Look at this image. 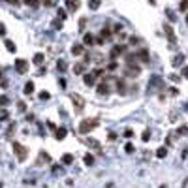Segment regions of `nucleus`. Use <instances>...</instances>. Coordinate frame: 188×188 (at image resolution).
Here are the masks:
<instances>
[{
  "instance_id": "1",
  "label": "nucleus",
  "mask_w": 188,
  "mask_h": 188,
  "mask_svg": "<svg viewBox=\"0 0 188 188\" xmlns=\"http://www.w3.org/2000/svg\"><path fill=\"white\" fill-rule=\"evenodd\" d=\"M96 124H98V122H96L94 119H85V121L79 124V132H81V134H89Z\"/></svg>"
},
{
  "instance_id": "2",
  "label": "nucleus",
  "mask_w": 188,
  "mask_h": 188,
  "mask_svg": "<svg viewBox=\"0 0 188 188\" xmlns=\"http://www.w3.org/2000/svg\"><path fill=\"white\" fill-rule=\"evenodd\" d=\"M13 151H15V154H17V158H19V162H24L26 160V147H23L21 143H13Z\"/></svg>"
},
{
  "instance_id": "3",
  "label": "nucleus",
  "mask_w": 188,
  "mask_h": 188,
  "mask_svg": "<svg viewBox=\"0 0 188 188\" xmlns=\"http://www.w3.org/2000/svg\"><path fill=\"white\" fill-rule=\"evenodd\" d=\"M15 70H17L19 73H26V70H28V62H26V60H23V58L15 60Z\"/></svg>"
},
{
  "instance_id": "4",
  "label": "nucleus",
  "mask_w": 188,
  "mask_h": 188,
  "mask_svg": "<svg viewBox=\"0 0 188 188\" xmlns=\"http://www.w3.org/2000/svg\"><path fill=\"white\" fill-rule=\"evenodd\" d=\"M126 75H130V77H136V75H139V66H136V64H130V66L126 68Z\"/></svg>"
},
{
  "instance_id": "5",
  "label": "nucleus",
  "mask_w": 188,
  "mask_h": 188,
  "mask_svg": "<svg viewBox=\"0 0 188 188\" xmlns=\"http://www.w3.org/2000/svg\"><path fill=\"white\" fill-rule=\"evenodd\" d=\"M96 83V73H85V85L92 87Z\"/></svg>"
},
{
  "instance_id": "6",
  "label": "nucleus",
  "mask_w": 188,
  "mask_h": 188,
  "mask_svg": "<svg viewBox=\"0 0 188 188\" xmlns=\"http://www.w3.org/2000/svg\"><path fill=\"white\" fill-rule=\"evenodd\" d=\"M98 94H102V96L109 94V85H107V83H102V85H98Z\"/></svg>"
},
{
  "instance_id": "7",
  "label": "nucleus",
  "mask_w": 188,
  "mask_h": 188,
  "mask_svg": "<svg viewBox=\"0 0 188 188\" xmlns=\"http://www.w3.org/2000/svg\"><path fill=\"white\" fill-rule=\"evenodd\" d=\"M66 134H68L66 128H56V130H55V137H56V139H64Z\"/></svg>"
},
{
  "instance_id": "8",
  "label": "nucleus",
  "mask_w": 188,
  "mask_h": 188,
  "mask_svg": "<svg viewBox=\"0 0 188 188\" xmlns=\"http://www.w3.org/2000/svg\"><path fill=\"white\" fill-rule=\"evenodd\" d=\"M83 41H85V45H92V43H94V36H92V34H85Z\"/></svg>"
},
{
  "instance_id": "9",
  "label": "nucleus",
  "mask_w": 188,
  "mask_h": 188,
  "mask_svg": "<svg viewBox=\"0 0 188 188\" xmlns=\"http://www.w3.org/2000/svg\"><path fill=\"white\" fill-rule=\"evenodd\" d=\"M32 92H34V83L28 81V83L24 85V94H32Z\"/></svg>"
},
{
  "instance_id": "10",
  "label": "nucleus",
  "mask_w": 188,
  "mask_h": 188,
  "mask_svg": "<svg viewBox=\"0 0 188 188\" xmlns=\"http://www.w3.org/2000/svg\"><path fill=\"white\" fill-rule=\"evenodd\" d=\"M66 4H68V9H70V11L77 9V0H66Z\"/></svg>"
},
{
  "instance_id": "11",
  "label": "nucleus",
  "mask_w": 188,
  "mask_h": 188,
  "mask_svg": "<svg viewBox=\"0 0 188 188\" xmlns=\"http://www.w3.org/2000/svg\"><path fill=\"white\" fill-rule=\"evenodd\" d=\"M43 62V55L41 53H36L34 55V64H41Z\"/></svg>"
},
{
  "instance_id": "12",
  "label": "nucleus",
  "mask_w": 188,
  "mask_h": 188,
  "mask_svg": "<svg viewBox=\"0 0 188 188\" xmlns=\"http://www.w3.org/2000/svg\"><path fill=\"white\" fill-rule=\"evenodd\" d=\"M73 72H75V73H83V72H85V64H83V62H81V64H75Z\"/></svg>"
},
{
  "instance_id": "13",
  "label": "nucleus",
  "mask_w": 188,
  "mask_h": 188,
  "mask_svg": "<svg viewBox=\"0 0 188 188\" xmlns=\"http://www.w3.org/2000/svg\"><path fill=\"white\" fill-rule=\"evenodd\" d=\"M6 47H8V51H9V53H13V51L17 49V47H15V43H13V41H9V40L6 41Z\"/></svg>"
},
{
  "instance_id": "14",
  "label": "nucleus",
  "mask_w": 188,
  "mask_h": 188,
  "mask_svg": "<svg viewBox=\"0 0 188 188\" xmlns=\"http://www.w3.org/2000/svg\"><path fill=\"white\" fill-rule=\"evenodd\" d=\"M72 53H73V55H81V53H83V45H73Z\"/></svg>"
},
{
  "instance_id": "15",
  "label": "nucleus",
  "mask_w": 188,
  "mask_h": 188,
  "mask_svg": "<svg viewBox=\"0 0 188 188\" xmlns=\"http://www.w3.org/2000/svg\"><path fill=\"white\" fill-rule=\"evenodd\" d=\"M166 154H168V151H166V149H164V147H162V149H158V151H156V156H158V158H166Z\"/></svg>"
},
{
  "instance_id": "16",
  "label": "nucleus",
  "mask_w": 188,
  "mask_h": 188,
  "mask_svg": "<svg viewBox=\"0 0 188 188\" xmlns=\"http://www.w3.org/2000/svg\"><path fill=\"white\" fill-rule=\"evenodd\" d=\"M62 162H64V164H72V162H73V156H72V154H66V156H62Z\"/></svg>"
},
{
  "instance_id": "17",
  "label": "nucleus",
  "mask_w": 188,
  "mask_h": 188,
  "mask_svg": "<svg viewBox=\"0 0 188 188\" xmlns=\"http://www.w3.org/2000/svg\"><path fill=\"white\" fill-rule=\"evenodd\" d=\"M139 56H141V60H143V62H149V55H147V51H145V49L139 53Z\"/></svg>"
},
{
  "instance_id": "18",
  "label": "nucleus",
  "mask_w": 188,
  "mask_h": 188,
  "mask_svg": "<svg viewBox=\"0 0 188 188\" xmlns=\"http://www.w3.org/2000/svg\"><path fill=\"white\" fill-rule=\"evenodd\" d=\"M89 6H90L92 9H96V8L100 6V0H90V2H89Z\"/></svg>"
},
{
  "instance_id": "19",
  "label": "nucleus",
  "mask_w": 188,
  "mask_h": 188,
  "mask_svg": "<svg viewBox=\"0 0 188 188\" xmlns=\"http://www.w3.org/2000/svg\"><path fill=\"white\" fill-rule=\"evenodd\" d=\"M179 8H181V11H186V9H188V0H183Z\"/></svg>"
},
{
  "instance_id": "20",
  "label": "nucleus",
  "mask_w": 188,
  "mask_h": 188,
  "mask_svg": "<svg viewBox=\"0 0 188 188\" xmlns=\"http://www.w3.org/2000/svg\"><path fill=\"white\" fill-rule=\"evenodd\" d=\"M109 36H111V30H109V28H104V30H102V38H109Z\"/></svg>"
},
{
  "instance_id": "21",
  "label": "nucleus",
  "mask_w": 188,
  "mask_h": 188,
  "mask_svg": "<svg viewBox=\"0 0 188 188\" xmlns=\"http://www.w3.org/2000/svg\"><path fill=\"white\" fill-rule=\"evenodd\" d=\"M122 51H124V49H122V45H117V47L113 49V55H121Z\"/></svg>"
},
{
  "instance_id": "22",
  "label": "nucleus",
  "mask_w": 188,
  "mask_h": 188,
  "mask_svg": "<svg viewBox=\"0 0 188 188\" xmlns=\"http://www.w3.org/2000/svg\"><path fill=\"white\" fill-rule=\"evenodd\" d=\"M92 162H94V158H92L90 154H87V156H85V164H87V166H90Z\"/></svg>"
},
{
  "instance_id": "23",
  "label": "nucleus",
  "mask_w": 188,
  "mask_h": 188,
  "mask_svg": "<svg viewBox=\"0 0 188 188\" xmlns=\"http://www.w3.org/2000/svg\"><path fill=\"white\" fill-rule=\"evenodd\" d=\"M23 2H24V4H28V6H38V2H40V0H23Z\"/></svg>"
},
{
  "instance_id": "24",
  "label": "nucleus",
  "mask_w": 188,
  "mask_h": 188,
  "mask_svg": "<svg viewBox=\"0 0 188 188\" xmlns=\"http://www.w3.org/2000/svg\"><path fill=\"white\" fill-rule=\"evenodd\" d=\"M181 60H183V55H179V56L173 60V66H179V64H181Z\"/></svg>"
},
{
  "instance_id": "25",
  "label": "nucleus",
  "mask_w": 188,
  "mask_h": 188,
  "mask_svg": "<svg viewBox=\"0 0 188 188\" xmlns=\"http://www.w3.org/2000/svg\"><path fill=\"white\" fill-rule=\"evenodd\" d=\"M56 66H58V70H66V62H64V60H58Z\"/></svg>"
},
{
  "instance_id": "26",
  "label": "nucleus",
  "mask_w": 188,
  "mask_h": 188,
  "mask_svg": "<svg viewBox=\"0 0 188 188\" xmlns=\"http://www.w3.org/2000/svg\"><path fill=\"white\" fill-rule=\"evenodd\" d=\"M8 102H9V100H8L6 96H0V105H8Z\"/></svg>"
},
{
  "instance_id": "27",
  "label": "nucleus",
  "mask_w": 188,
  "mask_h": 188,
  "mask_svg": "<svg viewBox=\"0 0 188 188\" xmlns=\"http://www.w3.org/2000/svg\"><path fill=\"white\" fill-rule=\"evenodd\" d=\"M6 117H8V111H6V109H2V111H0V119H6Z\"/></svg>"
},
{
  "instance_id": "28",
  "label": "nucleus",
  "mask_w": 188,
  "mask_h": 188,
  "mask_svg": "<svg viewBox=\"0 0 188 188\" xmlns=\"http://www.w3.org/2000/svg\"><path fill=\"white\" fill-rule=\"evenodd\" d=\"M58 17H60V19H64V17H66V13H64V9H58Z\"/></svg>"
},
{
  "instance_id": "29",
  "label": "nucleus",
  "mask_w": 188,
  "mask_h": 188,
  "mask_svg": "<svg viewBox=\"0 0 188 188\" xmlns=\"http://www.w3.org/2000/svg\"><path fill=\"white\" fill-rule=\"evenodd\" d=\"M0 34H6V26L4 24H0Z\"/></svg>"
},
{
  "instance_id": "30",
  "label": "nucleus",
  "mask_w": 188,
  "mask_h": 188,
  "mask_svg": "<svg viewBox=\"0 0 188 188\" xmlns=\"http://www.w3.org/2000/svg\"><path fill=\"white\" fill-rule=\"evenodd\" d=\"M6 2H9V4H19V0H6Z\"/></svg>"
},
{
  "instance_id": "31",
  "label": "nucleus",
  "mask_w": 188,
  "mask_h": 188,
  "mask_svg": "<svg viewBox=\"0 0 188 188\" xmlns=\"http://www.w3.org/2000/svg\"><path fill=\"white\" fill-rule=\"evenodd\" d=\"M41 2H43L45 6H49V4H51V0H41Z\"/></svg>"
},
{
  "instance_id": "32",
  "label": "nucleus",
  "mask_w": 188,
  "mask_h": 188,
  "mask_svg": "<svg viewBox=\"0 0 188 188\" xmlns=\"http://www.w3.org/2000/svg\"><path fill=\"white\" fill-rule=\"evenodd\" d=\"M185 75H188V68H186V70H185Z\"/></svg>"
},
{
  "instance_id": "33",
  "label": "nucleus",
  "mask_w": 188,
  "mask_h": 188,
  "mask_svg": "<svg viewBox=\"0 0 188 188\" xmlns=\"http://www.w3.org/2000/svg\"><path fill=\"white\" fill-rule=\"evenodd\" d=\"M186 23H188V15H186Z\"/></svg>"
},
{
  "instance_id": "34",
  "label": "nucleus",
  "mask_w": 188,
  "mask_h": 188,
  "mask_svg": "<svg viewBox=\"0 0 188 188\" xmlns=\"http://www.w3.org/2000/svg\"><path fill=\"white\" fill-rule=\"evenodd\" d=\"M0 75H2V73H0Z\"/></svg>"
}]
</instances>
